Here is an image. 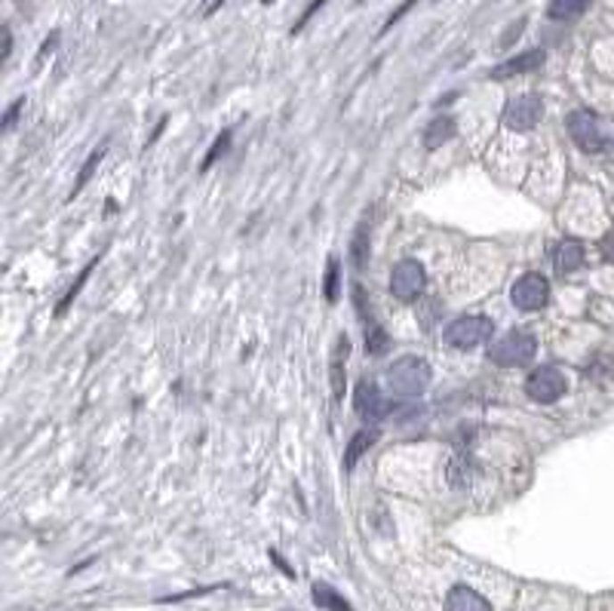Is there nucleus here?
I'll use <instances>...</instances> for the list:
<instances>
[{
    "instance_id": "obj_1",
    "label": "nucleus",
    "mask_w": 614,
    "mask_h": 611,
    "mask_svg": "<svg viewBox=\"0 0 614 611\" xmlns=\"http://www.w3.org/2000/svg\"><path fill=\"white\" fill-rule=\"evenodd\" d=\"M433 378V369L424 357H399L388 369V384L399 397H418L427 391Z\"/></svg>"
},
{
    "instance_id": "obj_2",
    "label": "nucleus",
    "mask_w": 614,
    "mask_h": 611,
    "mask_svg": "<svg viewBox=\"0 0 614 611\" xmlns=\"http://www.w3.org/2000/svg\"><path fill=\"white\" fill-rule=\"evenodd\" d=\"M537 353V338L526 329H513L488 344V359L495 366H526Z\"/></svg>"
},
{
    "instance_id": "obj_3",
    "label": "nucleus",
    "mask_w": 614,
    "mask_h": 611,
    "mask_svg": "<svg viewBox=\"0 0 614 611\" xmlns=\"http://www.w3.org/2000/svg\"><path fill=\"white\" fill-rule=\"evenodd\" d=\"M495 332V323L488 317H458L446 326V344L454 351H473L482 342H488Z\"/></svg>"
},
{
    "instance_id": "obj_4",
    "label": "nucleus",
    "mask_w": 614,
    "mask_h": 611,
    "mask_svg": "<svg viewBox=\"0 0 614 611\" xmlns=\"http://www.w3.org/2000/svg\"><path fill=\"white\" fill-rule=\"evenodd\" d=\"M510 301L516 304L520 310H541L547 308L550 301V283L544 274H537V270H528V274H522L520 280L513 283V289H510Z\"/></svg>"
},
{
    "instance_id": "obj_5",
    "label": "nucleus",
    "mask_w": 614,
    "mask_h": 611,
    "mask_svg": "<svg viewBox=\"0 0 614 611\" xmlns=\"http://www.w3.org/2000/svg\"><path fill=\"white\" fill-rule=\"evenodd\" d=\"M427 286V270L421 261L415 259H405L393 268L390 274V295L399 298V301H415V298L424 293Z\"/></svg>"
},
{
    "instance_id": "obj_6",
    "label": "nucleus",
    "mask_w": 614,
    "mask_h": 611,
    "mask_svg": "<svg viewBox=\"0 0 614 611\" xmlns=\"http://www.w3.org/2000/svg\"><path fill=\"white\" fill-rule=\"evenodd\" d=\"M565 387H569V381H565V375L556 366H541V369H535L526 378V393L535 402H541V406L562 400Z\"/></svg>"
},
{
    "instance_id": "obj_7",
    "label": "nucleus",
    "mask_w": 614,
    "mask_h": 611,
    "mask_svg": "<svg viewBox=\"0 0 614 611\" xmlns=\"http://www.w3.org/2000/svg\"><path fill=\"white\" fill-rule=\"evenodd\" d=\"M565 127H569V136L575 138L577 148L586 151V154H599V151L605 148L602 127H599L596 114H590V111H575V114H569Z\"/></svg>"
},
{
    "instance_id": "obj_8",
    "label": "nucleus",
    "mask_w": 614,
    "mask_h": 611,
    "mask_svg": "<svg viewBox=\"0 0 614 611\" xmlns=\"http://www.w3.org/2000/svg\"><path fill=\"white\" fill-rule=\"evenodd\" d=\"M544 117V102L541 95H516V99L507 102V108H503V123H507L510 129H516V133H526V129L537 127Z\"/></svg>"
},
{
    "instance_id": "obj_9",
    "label": "nucleus",
    "mask_w": 614,
    "mask_h": 611,
    "mask_svg": "<svg viewBox=\"0 0 614 611\" xmlns=\"http://www.w3.org/2000/svg\"><path fill=\"white\" fill-rule=\"evenodd\" d=\"M354 406H356V415H360L363 421H381L384 415H388V402H384L378 384L375 381H365V378L356 384Z\"/></svg>"
},
{
    "instance_id": "obj_10",
    "label": "nucleus",
    "mask_w": 614,
    "mask_h": 611,
    "mask_svg": "<svg viewBox=\"0 0 614 611\" xmlns=\"http://www.w3.org/2000/svg\"><path fill=\"white\" fill-rule=\"evenodd\" d=\"M348 357H350V338L348 335H338L335 347H332V357H329V381H332V397L335 402L344 400V384H348Z\"/></svg>"
},
{
    "instance_id": "obj_11",
    "label": "nucleus",
    "mask_w": 614,
    "mask_h": 611,
    "mask_svg": "<svg viewBox=\"0 0 614 611\" xmlns=\"http://www.w3.org/2000/svg\"><path fill=\"white\" fill-rule=\"evenodd\" d=\"M544 59H547V53L544 50H526V53L513 55V59H507L503 65L495 68L492 80H510V78H520V74H528V71H535V68H541Z\"/></svg>"
},
{
    "instance_id": "obj_12",
    "label": "nucleus",
    "mask_w": 614,
    "mask_h": 611,
    "mask_svg": "<svg viewBox=\"0 0 614 611\" xmlns=\"http://www.w3.org/2000/svg\"><path fill=\"white\" fill-rule=\"evenodd\" d=\"M454 133H458V123H454L452 114H439L430 120V127L424 129V148L427 151H437L443 148L446 142H452Z\"/></svg>"
},
{
    "instance_id": "obj_13",
    "label": "nucleus",
    "mask_w": 614,
    "mask_h": 611,
    "mask_svg": "<svg viewBox=\"0 0 614 611\" xmlns=\"http://www.w3.org/2000/svg\"><path fill=\"white\" fill-rule=\"evenodd\" d=\"M446 611H492V606H488V602L482 599V596L476 593V590L458 584V587L448 590V596H446Z\"/></svg>"
},
{
    "instance_id": "obj_14",
    "label": "nucleus",
    "mask_w": 614,
    "mask_h": 611,
    "mask_svg": "<svg viewBox=\"0 0 614 611\" xmlns=\"http://www.w3.org/2000/svg\"><path fill=\"white\" fill-rule=\"evenodd\" d=\"M584 265V246L577 240H562L553 252V268L556 274H575L577 268Z\"/></svg>"
},
{
    "instance_id": "obj_15",
    "label": "nucleus",
    "mask_w": 614,
    "mask_h": 611,
    "mask_svg": "<svg viewBox=\"0 0 614 611\" xmlns=\"http://www.w3.org/2000/svg\"><path fill=\"white\" fill-rule=\"evenodd\" d=\"M378 436L381 433H378L375 427H365V430H360V433H354V440L348 442V452H344V470H354L356 461H360V458L378 442Z\"/></svg>"
},
{
    "instance_id": "obj_16",
    "label": "nucleus",
    "mask_w": 614,
    "mask_h": 611,
    "mask_svg": "<svg viewBox=\"0 0 614 611\" xmlns=\"http://www.w3.org/2000/svg\"><path fill=\"white\" fill-rule=\"evenodd\" d=\"M363 329H365V351L372 353V357H378V353L388 351V332L378 326L375 317H363Z\"/></svg>"
},
{
    "instance_id": "obj_17",
    "label": "nucleus",
    "mask_w": 614,
    "mask_h": 611,
    "mask_svg": "<svg viewBox=\"0 0 614 611\" xmlns=\"http://www.w3.org/2000/svg\"><path fill=\"white\" fill-rule=\"evenodd\" d=\"M369 221H363L360 227H356L354 240H350V261H354V268H365V261H369Z\"/></svg>"
},
{
    "instance_id": "obj_18",
    "label": "nucleus",
    "mask_w": 614,
    "mask_h": 611,
    "mask_svg": "<svg viewBox=\"0 0 614 611\" xmlns=\"http://www.w3.org/2000/svg\"><path fill=\"white\" fill-rule=\"evenodd\" d=\"M590 6V0H550L547 6V16L556 19V22H562V19H575L581 16V12Z\"/></svg>"
},
{
    "instance_id": "obj_19",
    "label": "nucleus",
    "mask_w": 614,
    "mask_h": 611,
    "mask_svg": "<svg viewBox=\"0 0 614 611\" xmlns=\"http://www.w3.org/2000/svg\"><path fill=\"white\" fill-rule=\"evenodd\" d=\"M95 265H99V255H95V259L89 261V265H86L84 270H80V277H78V280L71 283V289H68V293L61 295L59 308H56V317H65V314H68V308H71V301H74V298L80 295V289H84V283L89 280V274H93V268H95Z\"/></svg>"
},
{
    "instance_id": "obj_20",
    "label": "nucleus",
    "mask_w": 614,
    "mask_h": 611,
    "mask_svg": "<svg viewBox=\"0 0 614 611\" xmlns=\"http://www.w3.org/2000/svg\"><path fill=\"white\" fill-rule=\"evenodd\" d=\"M314 599H316V606H323L326 611H354V608H350V602L341 599V596H338L329 584H316L314 587Z\"/></svg>"
},
{
    "instance_id": "obj_21",
    "label": "nucleus",
    "mask_w": 614,
    "mask_h": 611,
    "mask_svg": "<svg viewBox=\"0 0 614 611\" xmlns=\"http://www.w3.org/2000/svg\"><path fill=\"white\" fill-rule=\"evenodd\" d=\"M323 293H326V301H338V295H341V265H338V259L332 255L326 265V277H323Z\"/></svg>"
},
{
    "instance_id": "obj_22",
    "label": "nucleus",
    "mask_w": 614,
    "mask_h": 611,
    "mask_svg": "<svg viewBox=\"0 0 614 611\" xmlns=\"http://www.w3.org/2000/svg\"><path fill=\"white\" fill-rule=\"evenodd\" d=\"M102 160H105V148H95L93 154L86 157L84 169H80V176H78V182H74V191H71V197H68V200H74V197H78V194L84 191V187L89 185V178L95 176V169H99V163H102Z\"/></svg>"
},
{
    "instance_id": "obj_23",
    "label": "nucleus",
    "mask_w": 614,
    "mask_h": 611,
    "mask_svg": "<svg viewBox=\"0 0 614 611\" xmlns=\"http://www.w3.org/2000/svg\"><path fill=\"white\" fill-rule=\"evenodd\" d=\"M227 144H231V129H225V133H222V136H218V138H216V142H212L209 154H206V157H203V169H209V166H212V163H216V160H218V157H222V154H225V151H227Z\"/></svg>"
},
{
    "instance_id": "obj_24",
    "label": "nucleus",
    "mask_w": 614,
    "mask_h": 611,
    "mask_svg": "<svg viewBox=\"0 0 614 611\" xmlns=\"http://www.w3.org/2000/svg\"><path fill=\"white\" fill-rule=\"evenodd\" d=\"M599 252H602V259L609 261V265H614V227L599 240Z\"/></svg>"
},
{
    "instance_id": "obj_25",
    "label": "nucleus",
    "mask_w": 614,
    "mask_h": 611,
    "mask_svg": "<svg viewBox=\"0 0 614 611\" xmlns=\"http://www.w3.org/2000/svg\"><path fill=\"white\" fill-rule=\"evenodd\" d=\"M22 108H25V99H16V102L10 105V111H6V120H4V129H6V133L12 129V123H16V117H19V111H22Z\"/></svg>"
},
{
    "instance_id": "obj_26",
    "label": "nucleus",
    "mask_w": 614,
    "mask_h": 611,
    "mask_svg": "<svg viewBox=\"0 0 614 611\" xmlns=\"http://www.w3.org/2000/svg\"><path fill=\"white\" fill-rule=\"evenodd\" d=\"M418 4V0H405V4L403 6H399V10L397 12H393V16L388 19V25H384V31H388V28H393V22H399V19H403L405 16V12H409L412 10V6H415Z\"/></svg>"
},
{
    "instance_id": "obj_27",
    "label": "nucleus",
    "mask_w": 614,
    "mask_h": 611,
    "mask_svg": "<svg viewBox=\"0 0 614 611\" xmlns=\"http://www.w3.org/2000/svg\"><path fill=\"white\" fill-rule=\"evenodd\" d=\"M323 4H326V0H314V4H310V6H307V12H305V16H301V22H299V25H295V28H292V34H295V31H301V28H305V22H307V19H310V16H314V12H316V10H320V6H323Z\"/></svg>"
},
{
    "instance_id": "obj_28",
    "label": "nucleus",
    "mask_w": 614,
    "mask_h": 611,
    "mask_svg": "<svg viewBox=\"0 0 614 611\" xmlns=\"http://www.w3.org/2000/svg\"><path fill=\"white\" fill-rule=\"evenodd\" d=\"M265 4H271V0H265Z\"/></svg>"
}]
</instances>
